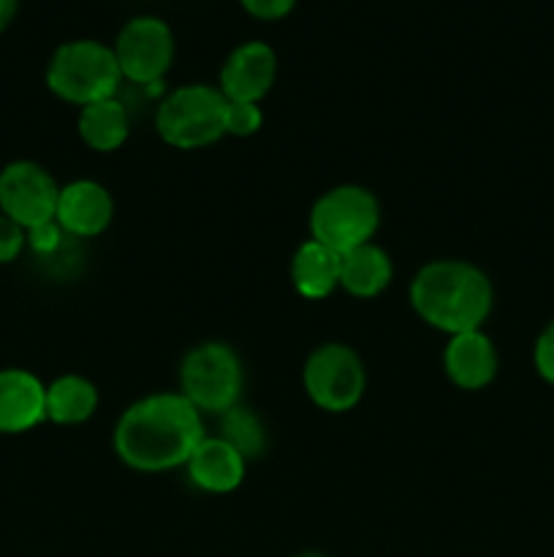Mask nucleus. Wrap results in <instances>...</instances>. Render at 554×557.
<instances>
[{"label": "nucleus", "mask_w": 554, "mask_h": 557, "mask_svg": "<svg viewBox=\"0 0 554 557\" xmlns=\"http://www.w3.org/2000/svg\"><path fill=\"white\" fill-rule=\"evenodd\" d=\"M204 435V419L188 397L155 392L125 408L114 428V451L134 471L163 473L185 466Z\"/></svg>", "instance_id": "f257e3e1"}, {"label": "nucleus", "mask_w": 554, "mask_h": 557, "mask_svg": "<svg viewBox=\"0 0 554 557\" xmlns=\"http://www.w3.org/2000/svg\"><path fill=\"white\" fill-rule=\"evenodd\" d=\"M411 305L424 324L445 335L481 330L494 305L492 281L470 261H429L413 275Z\"/></svg>", "instance_id": "f03ea898"}, {"label": "nucleus", "mask_w": 554, "mask_h": 557, "mask_svg": "<svg viewBox=\"0 0 554 557\" xmlns=\"http://www.w3.org/2000/svg\"><path fill=\"white\" fill-rule=\"evenodd\" d=\"M119 74L114 49L96 38H74L60 44L47 63V87L65 103H87L114 98L119 90Z\"/></svg>", "instance_id": "7ed1b4c3"}, {"label": "nucleus", "mask_w": 554, "mask_h": 557, "mask_svg": "<svg viewBox=\"0 0 554 557\" xmlns=\"http://www.w3.org/2000/svg\"><path fill=\"white\" fill-rule=\"evenodd\" d=\"M226 96L212 85H182L155 112L158 136L174 150H201L226 136Z\"/></svg>", "instance_id": "20e7f679"}, {"label": "nucleus", "mask_w": 554, "mask_h": 557, "mask_svg": "<svg viewBox=\"0 0 554 557\" xmlns=\"http://www.w3.org/2000/svg\"><path fill=\"white\" fill-rule=\"evenodd\" d=\"M244 386L242 359L228 343L206 341L190 348L179 364V395L201 413H226L239 406Z\"/></svg>", "instance_id": "39448f33"}, {"label": "nucleus", "mask_w": 554, "mask_h": 557, "mask_svg": "<svg viewBox=\"0 0 554 557\" xmlns=\"http://www.w3.org/2000/svg\"><path fill=\"white\" fill-rule=\"evenodd\" d=\"M380 226V205L364 185H337L310 210V239L335 253L373 243Z\"/></svg>", "instance_id": "423d86ee"}, {"label": "nucleus", "mask_w": 554, "mask_h": 557, "mask_svg": "<svg viewBox=\"0 0 554 557\" xmlns=\"http://www.w3.org/2000/svg\"><path fill=\"white\" fill-rule=\"evenodd\" d=\"M310 400L329 413H345L358 406L367 389L362 357L345 343H324L307 357L302 370Z\"/></svg>", "instance_id": "0eeeda50"}, {"label": "nucleus", "mask_w": 554, "mask_h": 557, "mask_svg": "<svg viewBox=\"0 0 554 557\" xmlns=\"http://www.w3.org/2000/svg\"><path fill=\"white\" fill-rule=\"evenodd\" d=\"M114 58H117L119 74L125 82L141 87H158L168 74L177 52V41L161 16H134L125 22L114 41Z\"/></svg>", "instance_id": "6e6552de"}, {"label": "nucleus", "mask_w": 554, "mask_h": 557, "mask_svg": "<svg viewBox=\"0 0 554 557\" xmlns=\"http://www.w3.org/2000/svg\"><path fill=\"white\" fill-rule=\"evenodd\" d=\"M60 185L36 161H11L0 169V212L25 232L54 221Z\"/></svg>", "instance_id": "1a4fd4ad"}, {"label": "nucleus", "mask_w": 554, "mask_h": 557, "mask_svg": "<svg viewBox=\"0 0 554 557\" xmlns=\"http://www.w3.org/2000/svg\"><path fill=\"white\" fill-rule=\"evenodd\" d=\"M277 79V52L266 41H244L228 52L217 90L226 101L259 103Z\"/></svg>", "instance_id": "9d476101"}, {"label": "nucleus", "mask_w": 554, "mask_h": 557, "mask_svg": "<svg viewBox=\"0 0 554 557\" xmlns=\"http://www.w3.org/2000/svg\"><path fill=\"white\" fill-rule=\"evenodd\" d=\"M114 218V201L96 180H74L60 188L54 221L68 237L90 239L109 228Z\"/></svg>", "instance_id": "9b49d317"}, {"label": "nucleus", "mask_w": 554, "mask_h": 557, "mask_svg": "<svg viewBox=\"0 0 554 557\" xmlns=\"http://www.w3.org/2000/svg\"><path fill=\"white\" fill-rule=\"evenodd\" d=\"M47 419V384L25 368L0 370V435H20Z\"/></svg>", "instance_id": "f8f14e48"}, {"label": "nucleus", "mask_w": 554, "mask_h": 557, "mask_svg": "<svg viewBox=\"0 0 554 557\" xmlns=\"http://www.w3.org/2000/svg\"><path fill=\"white\" fill-rule=\"evenodd\" d=\"M443 368L451 384H456L459 389H483L498 375V348L487 332H459V335L449 337V346L443 351Z\"/></svg>", "instance_id": "ddd939ff"}, {"label": "nucleus", "mask_w": 554, "mask_h": 557, "mask_svg": "<svg viewBox=\"0 0 554 557\" xmlns=\"http://www.w3.org/2000/svg\"><path fill=\"white\" fill-rule=\"evenodd\" d=\"M190 482L212 495H226L242 484L248 460L221 435H204L190 460L185 462Z\"/></svg>", "instance_id": "4468645a"}, {"label": "nucleus", "mask_w": 554, "mask_h": 557, "mask_svg": "<svg viewBox=\"0 0 554 557\" xmlns=\"http://www.w3.org/2000/svg\"><path fill=\"white\" fill-rule=\"evenodd\" d=\"M391 277H394V264L380 245H358L340 256V286L351 297H378L383 288H389Z\"/></svg>", "instance_id": "2eb2a0df"}, {"label": "nucleus", "mask_w": 554, "mask_h": 557, "mask_svg": "<svg viewBox=\"0 0 554 557\" xmlns=\"http://www.w3.org/2000/svg\"><path fill=\"white\" fill-rule=\"evenodd\" d=\"M291 283L304 299H326L340 286V253L307 239L291 259Z\"/></svg>", "instance_id": "dca6fc26"}, {"label": "nucleus", "mask_w": 554, "mask_h": 557, "mask_svg": "<svg viewBox=\"0 0 554 557\" xmlns=\"http://www.w3.org/2000/svg\"><path fill=\"white\" fill-rule=\"evenodd\" d=\"M79 136L90 150L114 152L125 145L130 134L128 109L117 96L87 103L79 112Z\"/></svg>", "instance_id": "f3484780"}, {"label": "nucleus", "mask_w": 554, "mask_h": 557, "mask_svg": "<svg viewBox=\"0 0 554 557\" xmlns=\"http://www.w3.org/2000/svg\"><path fill=\"white\" fill-rule=\"evenodd\" d=\"M98 389L85 375H60L47 386V419L54 424H81L96 413Z\"/></svg>", "instance_id": "a211bd4d"}, {"label": "nucleus", "mask_w": 554, "mask_h": 557, "mask_svg": "<svg viewBox=\"0 0 554 557\" xmlns=\"http://www.w3.org/2000/svg\"><path fill=\"white\" fill-rule=\"evenodd\" d=\"M221 438L228 441L244 460H255L266 451V428L261 422V417L255 411L244 406L228 408L226 413H221Z\"/></svg>", "instance_id": "6ab92c4d"}, {"label": "nucleus", "mask_w": 554, "mask_h": 557, "mask_svg": "<svg viewBox=\"0 0 554 557\" xmlns=\"http://www.w3.org/2000/svg\"><path fill=\"white\" fill-rule=\"evenodd\" d=\"M226 134L231 136H253L259 134L264 114H261L259 103H244V101H226Z\"/></svg>", "instance_id": "aec40b11"}, {"label": "nucleus", "mask_w": 554, "mask_h": 557, "mask_svg": "<svg viewBox=\"0 0 554 557\" xmlns=\"http://www.w3.org/2000/svg\"><path fill=\"white\" fill-rule=\"evenodd\" d=\"M27 248V232L0 212V267L14 264Z\"/></svg>", "instance_id": "412c9836"}, {"label": "nucleus", "mask_w": 554, "mask_h": 557, "mask_svg": "<svg viewBox=\"0 0 554 557\" xmlns=\"http://www.w3.org/2000/svg\"><path fill=\"white\" fill-rule=\"evenodd\" d=\"M532 362H536L538 375L554 386V321H549L538 335L536 348H532Z\"/></svg>", "instance_id": "4be33fe9"}, {"label": "nucleus", "mask_w": 554, "mask_h": 557, "mask_svg": "<svg viewBox=\"0 0 554 557\" xmlns=\"http://www.w3.org/2000/svg\"><path fill=\"white\" fill-rule=\"evenodd\" d=\"M239 3H242V9L248 11L250 16H255V20L275 22L291 14L297 0H239Z\"/></svg>", "instance_id": "5701e85b"}, {"label": "nucleus", "mask_w": 554, "mask_h": 557, "mask_svg": "<svg viewBox=\"0 0 554 557\" xmlns=\"http://www.w3.org/2000/svg\"><path fill=\"white\" fill-rule=\"evenodd\" d=\"M16 11H20V0H0V33L14 22Z\"/></svg>", "instance_id": "b1692460"}, {"label": "nucleus", "mask_w": 554, "mask_h": 557, "mask_svg": "<svg viewBox=\"0 0 554 557\" xmlns=\"http://www.w3.org/2000/svg\"><path fill=\"white\" fill-rule=\"evenodd\" d=\"M297 557H324L320 553H302V555H297Z\"/></svg>", "instance_id": "393cba45"}]
</instances>
